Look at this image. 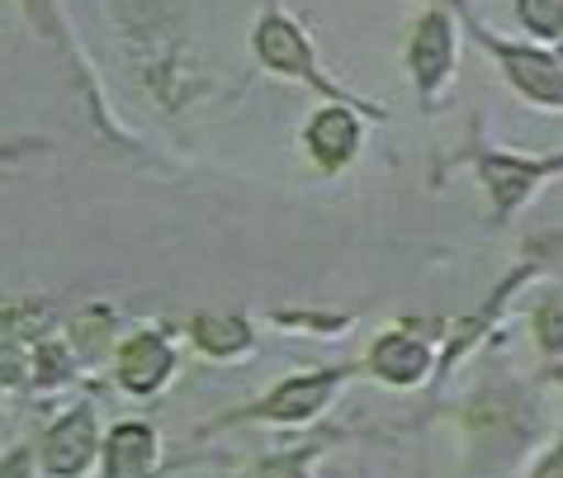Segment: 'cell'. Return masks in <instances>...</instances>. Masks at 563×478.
Wrapping results in <instances>:
<instances>
[{"label":"cell","mask_w":563,"mask_h":478,"mask_svg":"<svg viewBox=\"0 0 563 478\" xmlns=\"http://www.w3.org/2000/svg\"><path fill=\"white\" fill-rule=\"evenodd\" d=\"M90 445H96V431H90V418L86 412H76V418L62 422L53 436H48V451H43V459H48L53 474H76L90 459Z\"/></svg>","instance_id":"6da1fadb"},{"label":"cell","mask_w":563,"mask_h":478,"mask_svg":"<svg viewBox=\"0 0 563 478\" xmlns=\"http://www.w3.org/2000/svg\"><path fill=\"white\" fill-rule=\"evenodd\" d=\"M503 62L511 67L516 86L530 90L536 100H550V104H563V71L554 67L550 57L540 53H521V48H503Z\"/></svg>","instance_id":"7a4b0ae2"},{"label":"cell","mask_w":563,"mask_h":478,"mask_svg":"<svg viewBox=\"0 0 563 478\" xmlns=\"http://www.w3.org/2000/svg\"><path fill=\"white\" fill-rule=\"evenodd\" d=\"M166 369H170V351L156 342V336H137V342L123 351V360H119V379L129 383V389L147 393V389H156V383L166 379Z\"/></svg>","instance_id":"3957f363"},{"label":"cell","mask_w":563,"mask_h":478,"mask_svg":"<svg viewBox=\"0 0 563 478\" xmlns=\"http://www.w3.org/2000/svg\"><path fill=\"white\" fill-rule=\"evenodd\" d=\"M256 48H261V57L271 62V67H279V71L312 76V57H308V48H303V38L294 34L285 20H265L261 34H256Z\"/></svg>","instance_id":"277c9868"},{"label":"cell","mask_w":563,"mask_h":478,"mask_svg":"<svg viewBox=\"0 0 563 478\" xmlns=\"http://www.w3.org/2000/svg\"><path fill=\"white\" fill-rule=\"evenodd\" d=\"M152 474V431L123 426L109 441V478H147Z\"/></svg>","instance_id":"5b68a950"},{"label":"cell","mask_w":563,"mask_h":478,"mask_svg":"<svg viewBox=\"0 0 563 478\" xmlns=\"http://www.w3.org/2000/svg\"><path fill=\"white\" fill-rule=\"evenodd\" d=\"M412 67H417V81L427 90L445 76V67H450V29H445V20L421 24V34L412 43Z\"/></svg>","instance_id":"8992f818"},{"label":"cell","mask_w":563,"mask_h":478,"mask_svg":"<svg viewBox=\"0 0 563 478\" xmlns=\"http://www.w3.org/2000/svg\"><path fill=\"white\" fill-rule=\"evenodd\" d=\"M308 143H312V152H318L327 166H341L355 152V119L341 114V110H327L318 123H312Z\"/></svg>","instance_id":"52a82bcc"},{"label":"cell","mask_w":563,"mask_h":478,"mask_svg":"<svg viewBox=\"0 0 563 478\" xmlns=\"http://www.w3.org/2000/svg\"><path fill=\"white\" fill-rule=\"evenodd\" d=\"M332 383H336V375L294 379V383H285V389L271 398V403H265V412H271V418H303V412H312L327 393H332Z\"/></svg>","instance_id":"ba28073f"},{"label":"cell","mask_w":563,"mask_h":478,"mask_svg":"<svg viewBox=\"0 0 563 478\" xmlns=\"http://www.w3.org/2000/svg\"><path fill=\"white\" fill-rule=\"evenodd\" d=\"M374 365H379V375L408 383L427 369V351H421L412 336H388V342H379V351H374Z\"/></svg>","instance_id":"9c48e42d"},{"label":"cell","mask_w":563,"mask_h":478,"mask_svg":"<svg viewBox=\"0 0 563 478\" xmlns=\"http://www.w3.org/2000/svg\"><path fill=\"white\" fill-rule=\"evenodd\" d=\"M488 180H493V190H497V204L511 209L516 199L530 190L536 171H530V166H516V162H488Z\"/></svg>","instance_id":"30bf717a"},{"label":"cell","mask_w":563,"mask_h":478,"mask_svg":"<svg viewBox=\"0 0 563 478\" xmlns=\"http://www.w3.org/2000/svg\"><path fill=\"white\" fill-rule=\"evenodd\" d=\"M199 342H205L209 351H218V356H223V351H242L246 346V327L242 322H218V318H205L199 322Z\"/></svg>","instance_id":"8fae6325"},{"label":"cell","mask_w":563,"mask_h":478,"mask_svg":"<svg viewBox=\"0 0 563 478\" xmlns=\"http://www.w3.org/2000/svg\"><path fill=\"white\" fill-rule=\"evenodd\" d=\"M521 20L536 34H563V0H521Z\"/></svg>","instance_id":"7c38bea8"},{"label":"cell","mask_w":563,"mask_h":478,"mask_svg":"<svg viewBox=\"0 0 563 478\" xmlns=\"http://www.w3.org/2000/svg\"><path fill=\"white\" fill-rule=\"evenodd\" d=\"M540 332H544V346H563V303H550V308H544Z\"/></svg>","instance_id":"4fadbf2b"},{"label":"cell","mask_w":563,"mask_h":478,"mask_svg":"<svg viewBox=\"0 0 563 478\" xmlns=\"http://www.w3.org/2000/svg\"><path fill=\"white\" fill-rule=\"evenodd\" d=\"M261 478H299V465H271Z\"/></svg>","instance_id":"5bb4252c"},{"label":"cell","mask_w":563,"mask_h":478,"mask_svg":"<svg viewBox=\"0 0 563 478\" xmlns=\"http://www.w3.org/2000/svg\"><path fill=\"white\" fill-rule=\"evenodd\" d=\"M536 478H563V451H559V455H554L550 465H544V469H540Z\"/></svg>","instance_id":"9a60e30c"},{"label":"cell","mask_w":563,"mask_h":478,"mask_svg":"<svg viewBox=\"0 0 563 478\" xmlns=\"http://www.w3.org/2000/svg\"><path fill=\"white\" fill-rule=\"evenodd\" d=\"M24 469H29V465H24V459H14V465L5 469V478H24Z\"/></svg>","instance_id":"2e32d148"}]
</instances>
